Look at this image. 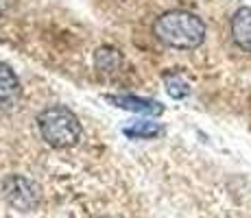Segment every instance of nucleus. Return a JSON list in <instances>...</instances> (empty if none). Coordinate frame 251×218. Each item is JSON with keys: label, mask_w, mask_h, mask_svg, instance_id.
<instances>
[{"label": "nucleus", "mask_w": 251, "mask_h": 218, "mask_svg": "<svg viewBox=\"0 0 251 218\" xmlns=\"http://www.w3.org/2000/svg\"><path fill=\"white\" fill-rule=\"evenodd\" d=\"M153 35L177 50H195L205 42V22L190 11L173 9L153 22Z\"/></svg>", "instance_id": "obj_1"}, {"label": "nucleus", "mask_w": 251, "mask_h": 218, "mask_svg": "<svg viewBox=\"0 0 251 218\" xmlns=\"http://www.w3.org/2000/svg\"><path fill=\"white\" fill-rule=\"evenodd\" d=\"M7 7H9V0H0V18H2V13L7 11Z\"/></svg>", "instance_id": "obj_10"}, {"label": "nucleus", "mask_w": 251, "mask_h": 218, "mask_svg": "<svg viewBox=\"0 0 251 218\" xmlns=\"http://www.w3.org/2000/svg\"><path fill=\"white\" fill-rule=\"evenodd\" d=\"M231 40L245 52H251V7H240L231 18Z\"/></svg>", "instance_id": "obj_6"}, {"label": "nucleus", "mask_w": 251, "mask_h": 218, "mask_svg": "<svg viewBox=\"0 0 251 218\" xmlns=\"http://www.w3.org/2000/svg\"><path fill=\"white\" fill-rule=\"evenodd\" d=\"M107 103H112L114 107L133 111V114H147V116H162L164 107L162 103L151 98H140V96H131V94H120V96H105Z\"/></svg>", "instance_id": "obj_5"}, {"label": "nucleus", "mask_w": 251, "mask_h": 218, "mask_svg": "<svg viewBox=\"0 0 251 218\" xmlns=\"http://www.w3.org/2000/svg\"><path fill=\"white\" fill-rule=\"evenodd\" d=\"M2 192H4V198H7L9 205L20 212L35 210L37 203H40V196H42L40 188H37L31 179L20 177V174H11V177L4 179Z\"/></svg>", "instance_id": "obj_3"}, {"label": "nucleus", "mask_w": 251, "mask_h": 218, "mask_svg": "<svg viewBox=\"0 0 251 218\" xmlns=\"http://www.w3.org/2000/svg\"><path fill=\"white\" fill-rule=\"evenodd\" d=\"M94 61H96V68H99V70L114 72V70H118L123 57H120V52L114 50V48H99V50H96Z\"/></svg>", "instance_id": "obj_8"}, {"label": "nucleus", "mask_w": 251, "mask_h": 218, "mask_svg": "<svg viewBox=\"0 0 251 218\" xmlns=\"http://www.w3.org/2000/svg\"><path fill=\"white\" fill-rule=\"evenodd\" d=\"M37 127H40L42 140L52 148H70L81 140V122L75 116V111H70L64 105H55L44 111H40L37 116Z\"/></svg>", "instance_id": "obj_2"}, {"label": "nucleus", "mask_w": 251, "mask_h": 218, "mask_svg": "<svg viewBox=\"0 0 251 218\" xmlns=\"http://www.w3.org/2000/svg\"><path fill=\"white\" fill-rule=\"evenodd\" d=\"M123 133L127 138H136V140H153L164 133V127L155 120H138V122L125 127Z\"/></svg>", "instance_id": "obj_7"}, {"label": "nucleus", "mask_w": 251, "mask_h": 218, "mask_svg": "<svg viewBox=\"0 0 251 218\" xmlns=\"http://www.w3.org/2000/svg\"><path fill=\"white\" fill-rule=\"evenodd\" d=\"M164 83H166V92L171 98H186L190 94V85L183 81V76L179 74H166L164 76Z\"/></svg>", "instance_id": "obj_9"}, {"label": "nucleus", "mask_w": 251, "mask_h": 218, "mask_svg": "<svg viewBox=\"0 0 251 218\" xmlns=\"http://www.w3.org/2000/svg\"><path fill=\"white\" fill-rule=\"evenodd\" d=\"M22 85L11 66L0 61V109H13L20 103Z\"/></svg>", "instance_id": "obj_4"}, {"label": "nucleus", "mask_w": 251, "mask_h": 218, "mask_svg": "<svg viewBox=\"0 0 251 218\" xmlns=\"http://www.w3.org/2000/svg\"><path fill=\"white\" fill-rule=\"evenodd\" d=\"M103 218H109V216H103Z\"/></svg>", "instance_id": "obj_11"}]
</instances>
